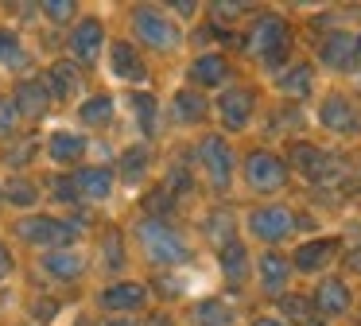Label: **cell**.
Wrapping results in <instances>:
<instances>
[{
	"label": "cell",
	"instance_id": "6da1fadb",
	"mask_svg": "<svg viewBox=\"0 0 361 326\" xmlns=\"http://www.w3.org/2000/svg\"><path fill=\"white\" fill-rule=\"evenodd\" d=\"M136 237H140L148 260L159 264V268H171V264L187 260V241H183L164 217H144V222L136 225Z\"/></svg>",
	"mask_w": 361,
	"mask_h": 326
},
{
	"label": "cell",
	"instance_id": "7a4b0ae2",
	"mask_svg": "<svg viewBox=\"0 0 361 326\" xmlns=\"http://www.w3.org/2000/svg\"><path fill=\"white\" fill-rule=\"evenodd\" d=\"M288 43H291V35H288V23L280 16H260L249 31V51L260 54L268 66H280L283 54H288Z\"/></svg>",
	"mask_w": 361,
	"mask_h": 326
},
{
	"label": "cell",
	"instance_id": "3957f363",
	"mask_svg": "<svg viewBox=\"0 0 361 326\" xmlns=\"http://www.w3.org/2000/svg\"><path fill=\"white\" fill-rule=\"evenodd\" d=\"M291 167H295L299 175H307L311 183H319V186H326V183H334V179L345 175L342 163H338L330 152L314 147V144H295L291 147Z\"/></svg>",
	"mask_w": 361,
	"mask_h": 326
},
{
	"label": "cell",
	"instance_id": "277c9868",
	"mask_svg": "<svg viewBox=\"0 0 361 326\" xmlns=\"http://www.w3.org/2000/svg\"><path fill=\"white\" fill-rule=\"evenodd\" d=\"M16 233L27 241V245H51V248H63L66 241L78 237V225L74 222H59V217H47V214H35V217H24L16 225Z\"/></svg>",
	"mask_w": 361,
	"mask_h": 326
},
{
	"label": "cell",
	"instance_id": "5b68a950",
	"mask_svg": "<svg viewBox=\"0 0 361 326\" xmlns=\"http://www.w3.org/2000/svg\"><path fill=\"white\" fill-rule=\"evenodd\" d=\"M245 179H249L252 191H280L288 183V163L272 152H249L245 155Z\"/></svg>",
	"mask_w": 361,
	"mask_h": 326
},
{
	"label": "cell",
	"instance_id": "8992f818",
	"mask_svg": "<svg viewBox=\"0 0 361 326\" xmlns=\"http://www.w3.org/2000/svg\"><path fill=\"white\" fill-rule=\"evenodd\" d=\"M133 23H136L140 43L156 47V51H171V47H179V28H175L164 12H156V8H136Z\"/></svg>",
	"mask_w": 361,
	"mask_h": 326
},
{
	"label": "cell",
	"instance_id": "52a82bcc",
	"mask_svg": "<svg viewBox=\"0 0 361 326\" xmlns=\"http://www.w3.org/2000/svg\"><path fill=\"white\" fill-rule=\"evenodd\" d=\"M198 163L206 167L214 191H226L229 179H233V152H229L226 140H221V136H206L202 144H198Z\"/></svg>",
	"mask_w": 361,
	"mask_h": 326
},
{
	"label": "cell",
	"instance_id": "ba28073f",
	"mask_svg": "<svg viewBox=\"0 0 361 326\" xmlns=\"http://www.w3.org/2000/svg\"><path fill=\"white\" fill-rule=\"evenodd\" d=\"M319 121H322V128L338 132V136H361V109L353 105L350 97H342V93H330V97L322 101Z\"/></svg>",
	"mask_w": 361,
	"mask_h": 326
},
{
	"label": "cell",
	"instance_id": "9c48e42d",
	"mask_svg": "<svg viewBox=\"0 0 361 326\" xmlns=\"http://www.w3.org/2000/svg\"><path fill=\"white\" fill-rule=\"evenodd\" d=\"M291 229H295V214L288 206H260L249 214V233L268 241V245H280Z\"/></svg>",
	"mask_w": 361,
	"mask_h": 326
},
{
	"label": "cell",
	"instance_id": "30bf717a",
	"mask_svg": "<svg viewBox=\"0 0 361 326\" xmlns=\"http://www.w3.org/2000/svg\"><path fill=\"white\" fill-rule=\"evenodd\" d=\"M252 90H245V85H237V90H226L218 97V113H221V121H226V128L229 132H241L245 124H249V116H252Z\"/></svg>",
	"mask_w": 361,
	"mask_h": 326
},
{
	"label": "cell",
	"instance_id": "8fae6325",
	"mask_svg": "<svg viewBox=\"0 0 361 326\" xmlns=\"http://www.w3.org/2000/svg\"><path fill=\"white\" fill-rule=\"evenodd\" d=\"M334 256H338V241L334 237H319V241H307V245L295 248L291 268L295 272H319V268H326Z\"/></svg>",
	"mask_w": 361,
	"mask_h": 326
},
{
	"label": "cell",
	"instance_id": "7c38bea8",
	"mask_svg": "<svg viewBox=\"0 0 361 326\" xmlns=\"http://www.w3.org/2000/svg\"><path fill=\"white\" fill-rule=\"evenodd\" d=\"M102 43H105L102 20H82L78 28L71 31V54L78 62H94L97 54H102Z\"/></svg>",
	"mask_w": 361,
	"mask_h": 326
},
{
	"label": "cell",
	"instance_id": "4fadbf2b",
	"mask_svg": "<svg viewBox=\"0 0 361 326\" xmlns=\"http://www.w3.org/2000/svg\"><path fill=\"white\" fill-rule=\"evenodd\" d=\"M16 109H20V116H27V121H39V116H47V109H51V93H47V85L39 82V78H27V82H20L16 85Z\"/></svg>",
	"mask_w": 361,
	"mask_h": 326
},
{
	"label": "cell",
	"instance_id": "5bb4252c",
	"mask_svg": "<svg viewBox=\"0 0 361 326\" xmlns=\"http://www.w3.org/2000/svg\"><path fill=\"white\" fill-rule=\"evenodd\" d=\"M350 284H345V279H322L319 284V291H314V310H319V315H345V310H350Z\"/></svg>",
	"mask_w": 361,
	"mask_h": 326
},
{
	"label": "cell",
	"instance_id": "9a60e30c",
	"mask_svg": "<svg viewBox=\"0 0 361 326\" xmlns=\"http://www.w3.org/2000/svg\"><path fill=\"white\" fill-rule=\"evenodd\" d=\"M47 93H51V101H71V97H78V90H82V74H78V66L74 62H51V70H47Z\"/></svg>",
	"mask_w": 361,
	"mask_h": 326
},
{
	"label": "cell",
	"instance_id": "2e32d148",
	"mask_svg": "<svg viewBox=\"0 0 361 326\" xmlns=\"http://www.w3.org/2000/svg\"><path fill=\"white\" fill-rule=\"evenodd\" d=\"M257 268H260V287H264V295H283V287H288V279H291L288 256L264 253V256L257 260Z\"/></svg>",
	"mask_w": 361,
	"mask_h": 326
},
{
	"label": "cell",
	"instance_id": "e0dca14e",
	"mask_svg": "<svg viewBox=\"0 0 361 326\" xmlns=\"http://www.w3.org/2000/svg\"><path fill=\"white\" fill-rule=\"evenodd\" d=\"M148 303V287L144 284H109L102 291V307L109 310H140Z\"/></svg>",
	"mask_w": 361,
	"mask_h": 326
},
{
	"label": "cell",
	"instance_id": "ac0fdd59",
	"mask_svg": "<svg viewBox=\"0 0 361 326\" xmlns=\"http://www.w3.org/2000/svg\"><path fill=\"white\" fill-rule=\"evenodd\" d=\"M109 62H113V74L125 78V82H144L148 78V66H144V59L136 54L133 43H113Z\"/></svg>",
	"mask_w": 361,
	"mask_h": 326
},
{
	"label": "cell",
	"instance_id": "d6986e66",
	"mask_svg": "<svg viewBox=\"0 0 361 326\" xmlns=\"http://www.w3.org/2000/svg\"><path fill=\"white\" fill-rule=\"evenodd\" d=\"M74 186H78L82 198L102 202V198H109V191H113V171L109 167H82L78 175H74Z\"/></svg>",
	"mask_w": 361,
	"mask_h": 326
},
{
	"label": "cell",
	"instance_id": "ffe728a7",
	"mask_svg": "<svg viewBox=\"0 0 361 326\" xmlns=\"http://www.w3.org/2000/svg\"><path fill=\"white\" fill-rule=\"evenodd\" d=\"M353 39L350 35H342V31H338V35H326L319 43V59L326 62V66H334V70H350L353 66Z\"/></svg>",
	"mask_w": 361,
	"mask_h": 326
},
{
	"label": "cell",
	"instance_id": "44dd1931",
	"mask_svg": "<svg viewBox=\"0 0 361 326\" xmlns=\"http://www.w3.org/2000/svg\"><path fill=\"white\" fill-rule=\"evenodd\" d=\"M280 322H291V326H322L319 322V310L307 295H280Z\"/></svg>",
	"mask_w": 361,
	"mask_h": 326
},
{
	"label": "cell",
	"instance_id": "7402d4cb",
	"mask_svg": "<svg viewBox=\"0 0 361 326\" xmlns=\"http://www.w3.org/2000/svg\"><path fill=\"white\" fill-rule=\"evenodd\" d=\"M229 78V62L221 54H202L190 62V82L195 85H226Z\"/></svg>",
	"mask_w": 361,
	"mask_h": 326
},
{
	"label": "cell",
	"instance_id": "603a6c76",
	"mask_svg": "<svg viewBox=\"0 0 361 326\" xmlns=\"http://www.w3.org/2000/svg\"><path fill=\"white\" fill-rule=\"evenodd\" d=\"M82 268H86V260L71 248H55V253L43 256V272H51L55 279H78Z\"/></svg>",
	"mask_w": 361,
	"mask_h": 326
},
{
	"label": "cell",
	"instance_id": "cb8c5ba5",
	"mask_svg": "<svg viewBox=\"0 0 361 326\" xmlns=\"http://www.w3.org/2000/svg\"><path fill=\"white\" fill-rule=\"evenodd\" d=\"M221 276H226L229 284H245V276H249V248H245L241 241L221 245Z\"/></svg>",
	"mask_w": 361,
	"mask_h": 326
},
{
	"label": "cell",
	"instance_id": "d4e9b609",
	"mask_svg": "<svg viewBox=\"0 0 361 326\" xmlns=\"http://www.w3.org/2000/svg\"><path fill=\"white\" fill-rule=\"evenodd\" d=\"M47 152H51V159H55V163H78L82 155H86V140L74 136V132H51Z\"/></svg>",
	"mask_w": 361,
	"mask_h": 326
},
{
	"label": "cell",
	"instance_id": "484cf974",
	"mask_svg": "<svg viewBox=\"0 0 361 326\" xmlns=\"http://www.w3.org/2000/svg\"><path fill=\"white\" fill-rule=\"evenodd\" d=\"M171 113H175V121H179V124H198L206 116V97H202V93H195V90H179V93H175V101H171Z\"/></svg>",
	"mask_w": 361,
	"mask_h": 326
},
{
	"label": "cell",
	"instance_id": "4316f807",
	"mask_svg": "<svg viewBox=\"0 0 361 326\" xmlns=\"http://www.w3.org/2000/svg\"><path fill=\"white\" fill-rule=\"evenodd\" d=\"M190 322L195 326H233V310H229L221 299H202V303H195V310H190Z\"/></svg>",
	"mask_w": 361,
	"mask_h": 326
},
{
	"label": "cell",
	"instance_id": "83f0119b",
	"mask_svg": "<svg viewBox=\"0 0 361 326\" xmlns=\"http://www.w3.org/2000/svg\"><path fill=\"white\" fill-rule=\"evenodd\" d=\"M276 85H280V93H288V97H307V93H311V66L299 62V66H291V70H280Z\"/></svg>",
	"mask_w": 361,
	"mask_h": 326
},
{
	"label": "cell",
	"instance_id": "f1b7e54d",
	"mask_svg": "<svg viewBox=\"0 0 361 326\" xmlns=\"http://www.w3.org/2000/svg\"><path fill=\"white\" fill-rule=\"evenodd\" d=\"M78 116L90 124V128H105V124L113 121V97H105V93H94L90 101H82Z\"/></svg>",
	"mask_w": 361,
	"mask_h": 326
},
{
	"label": "cell",
	"instance_id": "f546056e",
	"mask_svg": "<svg viewBox=\"0 0 361 326\" xmlns=\"http://www.w3.org/2000/svg\"><path fill=\"white\" fill-rule=\"evenodd\" d=\"M0 194H4V202H12V206H35V202H39V186H35L32 179H20V175L0 186Z\"/></svg>",
	"mask_w": 361,
	"mask_h": 326
},
{
	"label": "cell",
	"instance_id": "4dcf8cb0",
	"mask_svg": "<svg viewBox=\"0 0 361 326\" xmlns=\"http://www.w3.org/2000/svg\"><path fill=\"white\" fill-rule=\"evenodd\" d=\"M0 62L4 66H24V47H20V35L8 28H0Z\"/></svg>",
	"mask_w": 361,
	"mask_h": 326
},
{
	"label": "cell",
	"instance_id": "1f68e13d",
	"mask_svg": "<svg viewBox=\"0 0 361 326\" xmlns=\"http://www.w3.org/2000/svg\"><path fill=\"white\" fill-rule=\"evenodd\" d=\"M133 109H136V121H140V132L152 136L156 132V97L152 93H133Z\"/></svg>",
	"mask_w": 361,
	"mask_h": 326
},
{
	"label": "cell",
	"instance_id": "d6a6232c",
	"mask_svg": "<svg viewBox=\"0 0 361 326\" xmlns=\"http://www.w3.org/2000/svg\"><path fill=\"white\" fill-rule=\"evenodd\" d=\"M206 233H210L218 245H229V241H233V217H229L226 210L210 214V217H206Z\"/></svg>",
	"mask_w": 361,
	"mask_h": 326
},
{
	"label": "cell",
	"instance_id": "836d02e7",
	"mask_svg": "<svg viewBox=\"0 0 361 326\" xmlns=\"http://www.w3.org/2000/svg\"><path fill=\"white\" fill-rule=\"evenodd\" d=\"M102 256H105V268H121V264H125V245H121L117 229H109L102 237Z\"/></svg>",
	"mask_w": 361,
	"mask_h": 326
},
{
	"label": "cell",
	"instance_id": "e575fe53",
	"mask_svg": "<svg viewBox=\"0 0 361 326\" xmlns=\"http://www.w3.org/2000/svg\"><path fill=\"white\" fill-rule=\"evenodd\" d=\"M144 163H148V147H128L125 155H121V175L125 179H140L144 175Z\"/></svg>",
	"mask_w": 361,
	"mask_h": 326
},
{
	"label": "cell",
	"instance_id": "d590c367",
	"mask_svg": "<svg viewBox=\"0 0 361 326\" xmlns=\"http://www.w3.org/2000/svg\"><path fill=\"white\" fill-rule=\"evenodd\" d=\"M20 124V109L12 97H0V136H12Z\"/></svg>",
	"mask_w": 361,
	"mask_h": 326
},
{
	"label": "cell",
	"instance_id": "8d00e7d4",
	"mask_svg": "<svg viewBox=\"0 0 361 326\" xmlns=\"http://www.w3.org/2000/svg\"><path fill=\"white\" fill-rule=\"evenodd\" d=\"M43 12H47L51 23H66L74 12H78V8H74V0H47V4H43Z\"/></svg>",
	"mask_w": 361,
	"mask_h": 326
},
{
	"label": "cell",
	"instance_id": "74e56055",
	"mask_svg": "<svg viewBox=\"0 0 361 326\" xmlns=\"http://www.w3.org/2000/svg\"><path fill=\"white\" fill-rule=\"evenodd\" d=\"M51 191H55V198L66 202V206H74V202L82 198L78 186H74V179H55V183H51Z\"/></svg>",
	"mask_w": 361,
	"mask_h": 326
},
{
	"label": "cell",
	"instance_id": "f35d334b",
	"mask_svg": "<svg viewBox=\"0 0 361 326\" xmlns=\"http://www.w3.org/2000/svg\"><path fill=\"white\" fill-rule=\"evenodd\" d=\"M32 155H35V140H20V144L4 155V163H8V167H20V163H27Z\"/></svg>",
	"mask_w": 361,
	"mask_h": 326
},
{
	"label": "cell",
	"instance_id": "ab89813d",
	"mask_svg": "<svg viewBox=\"0 0 361 326\" xmlns=\"http://www.w3.org/2000/svg\"><path fill=\"white\" fill-rule=\"evenodd\" d=\"M241 12H249L245 4H214V20H237Z\"/></svg>",
	"mask_w": 361,
	"mask_h": 326
},
{
	"label": "cell",
	"instance_id": "60d3db41",
	"mask_svg": "<svg viewBox=\"0 0 361 326\" xmlns=\"http://www.w3.org/2000/svg\"><path fill=\"white\" fill-rule=\"evenodd\" d=\"M8 272H12V253H8V245L0 241V279L8 276Z\"/></svg>",
	"mask_w": 361,
	"mask_h": 326
},
{
	"label": "cell",
	"instance_id": "b9f144b4",
	"mask_svg": "<svg viewBox=\"0 0 361 326\" xmlns=\"http://www.w3.org/2000/svg\"><path fill=\"white\" fill-rule=\"evenodd\" d=\"M252 326H288V322H280V318H257Z\"/></svg>",
	"mask_w": 361,
	"mask_h": 326
},
{
	"label": "cell",
	"instance_id": "7bdbcfd3",
	"mask_svg": "<svg viewBox=\"0 0 361 326\" xmlns=\"http://www.w3.org/2000/svg\"><path fill=\"white\" fill-rule=\"evenodd\" d=\"M105 326H136V322H128V318H109Z\"/></svg>",
	"mask_w": 361,
	"mask_h": 326
},
{
	"label": "cell",
	"instance_id": "ee69618b",
	"mask_svg": "<svg viewBox=\"0 0 361 326\" xmlns=\"http://www.w3.org/2000/svg\"><path fill=\"white\" fill-rule=\"evenodd\" d=\"M156 326H171V318H167V315H156Z\"/></svg>",
	"mask_w": 361,
	"mask_h": 326
},
{
	"label": "cell",
	"instance_id": "f6af8a7d",
	"mask_svg": "<svg viewBox=\"0 0 361 326\" xmlns=\"http://www.w3.org/2000/svg\"><path fill=\"white\" fill-rule=\"evenodd\" d=\"M353 51H357V54H361V35H357V39H353Z\"/></svg>",
	"mask_w": 361,
	"mask_h": 326
}]
</instances>
